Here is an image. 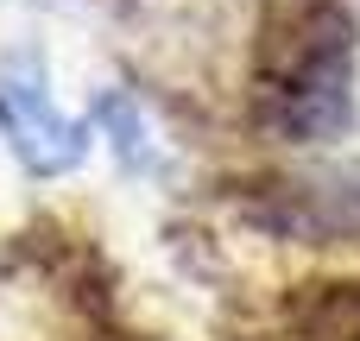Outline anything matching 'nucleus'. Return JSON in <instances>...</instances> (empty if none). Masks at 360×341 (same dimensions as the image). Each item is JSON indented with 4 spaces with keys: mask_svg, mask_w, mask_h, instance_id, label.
<instances>
[{
    "mask_svg": "<svg viewBox=\"0 0 360 341\" xmlns=\"http://www.w3.org/2000/svg\"><path fill=\"white\" fill-rule=\"evenodd\" d=\"M0 127L13 133L19 158L38 165V171H57V165H70V158L82 152L76 127H70V120L44 101V89H32L25 76H6V82H0Z\"/></svg>",
    "mask_w": 360,
    "mask_h": 341,
    "instance_id": "obj_1",
    "label": "nucleus"
}]
</instances>
